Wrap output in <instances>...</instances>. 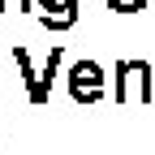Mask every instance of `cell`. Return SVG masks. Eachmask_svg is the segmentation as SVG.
<instances>
[{
  "instance_id": "8",
  "label": "cell",
  "mask_w": 155,
  "mask_h": 155,
  "mask_svg": "<svg viewBox=\"0 0 155 155\" xmlns=\"http://www.w3.org/2000/svg\"><path fill=\"white\" fill-rule=\"evenodd\" d=\"M30 5L35 0H17V9H30ZM9 9H13V0H0V13H9Z\"/></svg>"
},
{
  "instance_id": "2",
  "label": "cell",
  "mask_w": 155,
  "mask_h": 155,
  "mask_svg": "<svg viewBox=\"0 0 155 155\" xmlns=\"http://www.w3.org/2000/svg\"><path fill=\"white\" fill-rule=\"evenodd\" d=\"M65 82H69L73 104H99L104 95H108V78H104V65L99 61H78L65 73Z\"/></svg>"
},
{
  "instance_id": "1",
  "label": "cell",
  "mask_w": 155,
  "mask_h": 155,
  "mask_svg": "<svg viewBox=\"0 0 155 155\" xmlns=\"http://www.w3.org/2000/svg\"><path fill=\"white\" fill-rule=\"evenodd\" d=\"M112 95H116V104H155V65H147V61H116Z\"/></svg>"
},
{
  "instance_id": "4",
  "label": "cell",
  "mask_w": 155,
  "mask_h": 155,
  "mask_svg": "<svg viewBox=\"0 0 155 155\" xmlns=\"http://www.w3.org/2000/svg\"><path fill=\"white\" fill-rule=\"evenodd\" d=\"M39 22L48 30H69L78 22V9H48V13H39Z\"/></svg>"
},
{
  "instance_id": "7",
  "label": "cell",
  "mask_w": 155,
  "mask_h": 155,
  "mask_svg": "<svg viewBox=\"0 0 155 155\" xmlns=\"http://www.w3.org/2000/svg\"><path fill=\"white\" fill-rule=\"evenodd\" d=\"M35 5L48 13V9H78V0H35Z\"/></svg>"
},
{
  "instance_id": "6",
  "label": "cell",
  "mask_w": 155,
  "mask_h": 155,
  "mask_svg": "<svg viewBox=\"0 0 155 155\" xmlns=\"http://www.w3.org/2000/svg\"><path fill=\"white\" fill-rule=\"evenodd\" d=\"M104 5L112 13H138V9H147V0H104Z\"/></svg>"
},
{
  "instance_id": "3",
  "label": "cell",
  "mask_w": 155,
  "mask_h": 155,
  "mask_svg": "<svg viewBox=\"0 0 155 155\" xmlns=\"http://www.w3.org/2000/svg\"><path fill=\"white\" fill-rule=\"evenodd\" d=\"M61 61H65V48L56 43L52 56H48V65H43V73H39V82H35V91H30V104H48L52 99V78H56V69H61Z\"/></svg>"
},
{
  "instance_id": "5",
  "label": "cell",
  "mask_w": 155,
  "mask_h": 155,
  "mask_svg": "<svg viewBox=\"0 0 155 155\" xmlns=\"http://www.w3.org/2000/svg\"><path fill=\"white\" fill-rule=\"evenodd\" d=\"M13 61H17V69H22V78H26V95H30L35 82H39V73H35V65H30V52H26V48H17V52H13Z\"/></svg>"
}]
</instances>
